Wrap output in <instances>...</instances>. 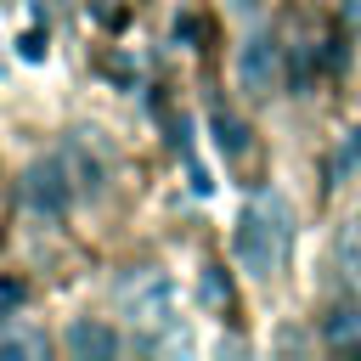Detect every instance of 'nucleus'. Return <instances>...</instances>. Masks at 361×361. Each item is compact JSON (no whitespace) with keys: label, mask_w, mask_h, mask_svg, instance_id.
Here are the masks:
<instances>
[{"label":"nucleus","mask_w":361,"mask_h":361,"mask_svg":"<svg viewBox=\"0 0 361 361\" xmlns=\"http://www.w3.org/2000/svg\"><path fill=\"white\" fill-rule=\"evenodd\" d=\"M282 243H288V209H282V197L248 203L243 220H237V231H231V254H237V265H243L248 276H271Z\"/></svg>","instance_id":"1"},{"label":"nucleus","mask_w":361,"mask_h":361,"mask_svg":"<svg viewBox=\"0 0 361 361\" xmlns=\"http://www.w3.org/2000/svg\"><path fill=\"white\" fill-rule=\"evenodd\" d=\"M276 79H282V45L271 34H248L243 51H237V85L243 96H276Z\"/></svg>","instance_id":"2"},{"label":"nucleus","mask_w":361,"mask_h":361,"mask_svg":"<svg viewBox=\"0 0 361 361\" xmlns=\"http://www.w3.org/2000/svg\"><path fill=\"white\" fill-rule=\"evenodd\" d=\"M23 197H28V209H39V214H62L68 197H73V169H68V158H39V164L23 175Z\"/></svg>","instance_id":"3"},{"label":"nucleus","mask_w":361,"mask_h":361,"mask_svg":"<svg viewBox=\"0 0 361 361\" xmlns=\"http://www.w3.org/2000/svg\"><path fill=\"white\" fill-rule=\"evenodd\" d=\"M62 344H68V355H79V361H107V355H118V350H124V338H118L107 322H96V316L68 322Z\"/></svg>","instance_id":"4"},{"label":"nucleus","mask_w":361,"mask_h":361,"mask_svg":"<svg viewBox=\"0 0 361 361\" xmlns=\"http://www.w3.org/2000/svg\"><path fill=\"white\" fill-rule=\"evenodd\" d=\"M124 305L135 322H169V276H147V288H124Z\"/></svg>","instance_id":"5"},{"label":"nucleus","mask_w":361,"mask_h":361,"mask_svg":"<svg viewBox=\"0 0 361 361\" xmlns=\"http://www.w3.org/2000/svg\"><path fill=\"white\" fill-rule=\"evenodd\" d=\"M322 338H327V344H338V350H355V344H361V305L333 310V316L322 322Z\"/></svg>","instance_id":"6"},{"label":"nucleus","mask_w":361,"mask_h":361,"mask_svg":"<svg viewBox=\"0 0 361 361\" xmlns=\"http://www.w3.org/2000/svg\"><path fill=\"white\" fill-rule=\"evenodd\" d=\"M51 350V338L45 333H34V327H0V355H45Z\"/></svg>","instance_id":"7"},{"label":"nucleus","mask_w":361,"mask_h":361,"mask_svg":"<svg viewBox=\"0 0 361 361\" xmlns=\"http://www.w3.org/2000/svg\"><path fill=\"white\" fill-rule=\"evenodd\" d=\"M209 124H214V141H220V152H226V158H243V147H248V130H243L231 113H214Z\"/></svg>","instance_id":"8"},{"label":"nucleus","mask_w":361,"mask_h":361,"mask_svg":"<svg viewBox=\"0 0 361 361\" xmlns=\"http://www.w3.org/2000/svg\"><path fill=\"white\" fill-rule=\"evenodd\" d=\"M203 305H214V310L231 305V282L220 276V265H203Z\"/></svg>","instance_id":"9"},{"label":"nucleus","mask_w":361,"mask_h":361,"mask_svg":"<svg viewBox=\"0 0 361 361\" xmlns=\"http://www.w3.org/2000/svg\"><path fill=\"white\" fill-rule=\"evenodd\" d=\"M17 51H23L28 62H39V56H45V28H28V34L17 39Z\"/></svg>","instance_id":"10"},{"label":"nucleus","mask_w":361,"mask_h":361,"mask_svg":"<svg viewBox=\"0 0 361 361\" xmlns=\"http://www.w3.org/2000/svg\"><path fill=\"white\" fill-rule=\"evenodd\" d=\"M344 164H361V130H350V152H344ZM344 164H338V175H344Z\"/></svg>","instance_id":"11"},{"label":"nucleus","mask_w":361,"mask_h":361,"mask_svg":"<svg viewBox=\"0 0 361 361\" xmlns=\"http://www.w3.org/2000/svg\"><path fill=\"white\" fill-rule=\"evenodd\" d=\"M23 299V282H0V305H17Z\"/></svg>","instance_id":"12"},{"label":"nucleus","mask_w":361,"mask_h":361,"mask_svg":"<svg viewBox=\"0 0 361 361\" xmlns=\"http://www.w3.org/2000/svg\"><path fill=\"white\" fill-rule=\"evenodd\" d=\"M231 6H237V11H254V6H259V0H231Z\"/></svg>","instance_id":"13"}]
</instances>
